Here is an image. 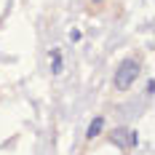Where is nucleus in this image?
<instances>
[{
	"instance_id": "obj_1",
	"label": "nucleus",
	"mask_w": 155,
	"mask_h": 155,
	"mask_svg": "<svg viewBox=\"0 0 155 155\" xmlns=\"http://www.w3.org/2000/svg\"><path fill=\"white\" fill-rule=\"evenodd\" d=\"M137 75H139V62L128 56V59H123V62L118 64L112 83H115V88H118V91H126V88H128V86L137 80Z\"/></svg>"
},
{
	"instance_id": "obj_2",
	"label": "nucleus",
	"mask_w": 155,
	"mask_h": 155,
	"mask_svg": "<svg viewBox=\"0 0 155 155\" xmlns=\"http://www.w3.org/2000/svg\"><path fill=\"white\" fill-rule=\"evenodd\" d=\"M104 128V118H94L91 126H88V131H86V137L88 139H94V137H99V131Z\"/></svg>"
},
{
	"instance_id": "obj_3",
	"label": "nucleus",
	"mask_w": 155,
	"mask_h": 155,
	"mask_svg": "<svg viewBox=\"0 0 155 155\" xmlns=\"http://www.w3.org/2000/svg\"><path fill=\"white\" fill-rule=\"evenodd\" d=\"M126 134H128V131H123V128H118V131H115V137H112V142H118V144H128V142H126Z\"/></svg>"
},
{
	"instance_id": "obj_4",
	"label": "nucleus",
	"mask_w": 155,
	"mask_h": 155,
	"mask_svg": "<svg viewBox=\"0 0 155 155\" xmlns=\"http://www.w3.org/2000/svg\"><path fill=\"white\" fill-rule=\"evenodd\" d=\"M59 72H62V54L54 51V75H59Z\"/></svg>"
},
{
	"instance_id": "obj_5",
	"label": "nucleus",
	"mask_w": 155,
	"mask_h": 155,
	"mask_svg": "<svg viewBox=\"0 0 155 155\" xmlns=\"http://www.w3.org/2000/svg\"><path fill=\"white\" fill-rule=\"evenodd\" d=\"M96 3H99V0H96Z\"/></svg>"
}]
</instances>
